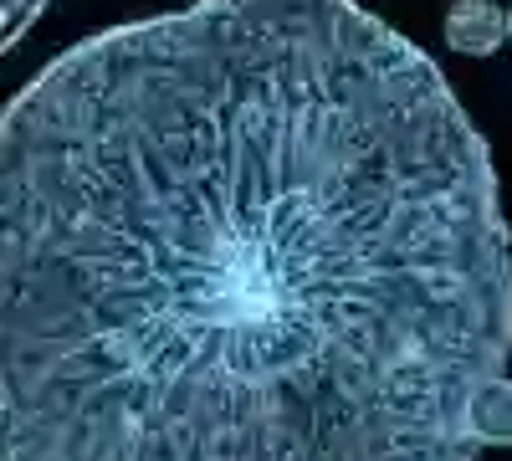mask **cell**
Wrapping results in <instances>:
<instances>
[{
	"instance_id": "1",
	"label": "cell",
	"mask_w": 512,
	"mask_h": 461,
	"mask_svg": "<svg viewBox=\"0 0 512 461\" xmlns=\"http://www.w3.org/2000/svg\"><path fill=\"white\" fill-rule=\"evenodd\" d=\"M492 149L359 0H200L0 113V461H477Z\"/></svg>"
},
{
	"instance_id": "2",
	"label": "cell",
	"mask_w": 512,
	"mask_h": 461,
	"mask_svg": "<svg viewBox=\"0 0 512 461\" xmlns=\"http://www.w3.org/2000/svg\"><path fill=\"white\" fill-rule=\"evenodd\" d=\"M446 47L461 57H492L512 41V11L497 0H451L446 11Z\"/></svg>"
},
{
	"instance_id": "3",
	"label": "cell",
	"mask_w": 512,
	"mask_h": 461,
	"mask_svg": "<svg viewBox=\"0 0 512 461\" xmlns=\"http://www.w3.org/2000/svg\"><path fill=\"white\" fill-rule=\"evenodd\" d=\"M472 436L477 446H512V380L482 385L477 400H472Z\"/></svg>"
},
{
	"instance_id": "4",
	"label": "cell",
	"mask_w": 512,
	"mask_h": 461,
	"mask_svg": "<svg viewBox=\"0 0 512 461\" xmlns=\"http://www.w3.org/2000/svg\"><path fill=\"white\" fill-rule=\"evenodd\" d=\"M52 6H57V0H0V57H6Z\"/></svg>"
}]
</instances>
